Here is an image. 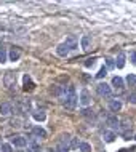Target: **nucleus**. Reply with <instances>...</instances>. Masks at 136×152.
Segmentation results:
<instances>
[{
  "label": "nucleus",
  "instance_id": "6ab92c4d",
  "mask_svg": "<svg viewBox=\"0 0 136 152\" xmlns=\"http://www.w3.org/2000/svg\"><path fill=\"white\" fill-rule=\"evenodd\" d=\"M90 43H91V39H90L88 35H83L80 39V45H82V48H83V50H88L90 48Z\"/></svg>",
  "mask_w": 136,
  "mask_h": 152
},
{
  "label": "nucleus",
  "instance_id": "c9c22d12",
  "mask_svg": "<svg viewBox=\"0 0 136 152\" xmlns=\"http://www.w3.org/2000/svg\"><path fill=\"white\" fill-rule=\"evenodd\" d=\"M117 152H130V149H118Z\"/></svg>",
  "mask_w": 136,
  "mask_h": 152
},
{
  "label": "nucleus",
  "instance_id": "4468645a",
  "mask_svg": "<svg viewBox=\"0 0 136 152\" xmlns=\"http://www.w3.org/2000/svg\"><path fill=\"white\" fill-rule=\"evenodd\" d=\"M50 93L53 96H64V87H61V85H51L50 87Z\"/></svg>",
  "mask_w": 136,
  "mask_h": 152
},
{
  "label": "nucleus",
  "instance_id": "7ed1b4c3",
  "mask_svg": "<svg viewBox=\"0 0 136 152\" xmlns=\"http://www.w3.org/2000/svg\"><path fill=\"white\" fill-rule=\"evenodd\" d=\"M96 91L99 96H104V98H109L110 94H112V87L107 85L106 82H101V83L96 85Z\"/></svg>",
  "mask_w": 136,
  "mask_h": 152
},
{
  "label": "nucleus",
  "instance_id": "20e7f679",
  "mask_svg": "<svg viewBox=\"0 0 136 152\" xmlns=\"http://www.w3.org/2000/svg\"><path fill=\"white\" fill-rule=\"evenodd\" d=\"M79 102H80L82 107H88V106L91 104V94H90L88 90H82V91H80Z\"/></svg>",
  "mask_w": 136,
  "mask_h": 152
},
{
  "label": "nucleus",
  "instance_id": "f03ea898",
  "mask_svg": "<svg viewBox=\"0 0 136 152\" xmlns=\"http://www.w3.org/2000/svg\"><path fill=\"white\" fill-rule=\"evenodd\" d=\"M63 102V106L66 109H69V110H74L77 107V102H79V98H77V94H66L64 96V99L61 101Z\"/></svg>",
  "mask_w": 136,
  "mask_h": 152
},
{
  "label": "nucleus",
  "instance_id": "9b49d317",
  "mask_svg": "<svg viewBox=\"0 0 136 152\" xmlns=\"http://www.w3.org/2000/svg\"><path fill=\"white\" fill-rule=\"evenodd\" d=\"M13 112V106L10 102H2L0 104V115H10Z\"/></svg>",
  "mask_w": 136,
  "mask_h": 152
},
{
  "label": "nucleus",
  "instance_id": "4c0bfd02",
  "mask_svg": "<svg viewBox=\"0 0 136 152\" xmlns=\"http://www.w3.org/2000/svg\"><path fill=\"white\" fill-rule=\"evenodd\" d=\"M26 152H34V151H32V149H27V151H26Z\"/></svg>",
  "mask_w": 136,
  "mask_h": 152
},
{
  "label": "nucleus",
  "instance_id": "2eb2a0df",
  "mask_svg": "<svg viewBox=\"0 0 136 152\" xmlns=\"http://www.w3.org/2000/svg\"><path fill=\"white\" fill-rule=\"evenodd\" d=\"M115 138H117V134H115V131H112V130H107V131L102 133V139H104L106 142H114Z\"/></svg>",
  "mask_w": 136,
  "mask_h": 152
},
{
  "label": "nucleus",
  "instance_id": "f3484780",
  "mask_svg": "<svg viewBox=\"0 0 136 152\" xmlns=\"http://www.w3.org/2000/svg\"><path fill=\"white\" fill-rule=\"evenodd\" d=\"M8 58H10V61H19V58H21V50L19 48H13V50L8 53Z\"/></svg>",
  "mask_w": 136,
  "mask_h": 152
},
{
  "label": "nucleus",
  "instance_id": "ddd939ff",
  "mask_svg": "<svg viewBox=\"0 0 136 152\" xmlns=\"http://www.w3.org/2000/svg\"><path fill=\"white\" fill-rule=\"evenodd\" d=\"M112 87L115 88V90H123V87H125V80L122 79V77H118V75H115L114 79H112Z\"/></svg>",
  "mask_w": 136,
  "mask_h": 152
},
{
  "label": "nucleus",
  "instance_id": "9d476101",
  "mask_svg": "<svg viewBox=\"0 0 136 152\" xmlns=\"http://www.w3.org/2000/svg\"><path fill=\"white\" fill-rule=\"evenodd\" d=\"M32 134H34L35 138H40V139H45L47 138V130L45 128H42V126H34V128H32Z\"/></svg>",
  "mask_w": 136,
  "mask_h": 152
},
{
  "label": "nucleus",
  "instance_id": "f704fd0d",
  "mask_svg": "<svg viewBox=\"0 0 136 152\" xmlns=\"http://www.w3.org/2000/svg\"><path fill=\"white\" fill-rule=\"evenodd\" d=\"M130 59H131V63H133V64H136V51H133L130 55Z\"/></svg>",
  "mask_w": 136,
  "mask_h": 152
},
{
  "label": "nucleus",
  "instance_id": "a211bd4d",
  "mask_svg": "<svg viewBox=\"0 0 136 152\" xmlns=\"http://www.w3.org/2000/svg\"><path fill=\"white\" fill-rule=\"evenodd\" d=\"M32 117H34V120H37V122H43L45 118H47V114H45L43 110H35V112H32Z\"/></svg>",
  "mask_w": 136,
  "mask_h": 152
},
{
  "label": "nucleus",
  "instance_id": "c85d7f7f",
  "mask_svg": "<svg viewBox=\"0 0 136 152\" xmlns=\"http://www.w3.org/2000/svg\"><path fill=\"white\" fill-rule=\"evenodd\" d=\"M0 152H13V147H11V144L3 142V144L0 146Z\"/></svg>",
  "mask_w": 136,
  "mask_h": 152
},
{
  "label": "nucleus",
  "instance_id": "f8f14e48",
  "mask_svg": "<svg viewBox=\"0 0 136 152\" xmlns=\"http://www.w3.org/2000/svg\"><path fill=\"white\" fill-rule=\"evenodd\" d=\"M69 48H67V45H64V43H61V45H58L56 47V55L58 56H61V58H66V56L69 55Z\"/></svg>",
  "mask_w": 136,
  "mask_h": 152
},
{
  "label": "nucleus",
  "instance_id": "473e14b6",
  "mask_svg": "<svg viewBox=\"0 0 136 152\" xmlns=\"http://www.w3.org/2000/svg\"><path fill=\"white\" fill-rule=\"evenodd\" d=\"M82 115H85V117H93V112H91V110H90V109H83V110H82Z\"/></svg>",
  "mask_w": 136,
  "mask_h": 152
},
{
  "label": "nucleus",
  "instance_id": "423d86ee",
  "mask_svg": "<svg viewBox=\"0 0 136 152\" xmlns=\"http://www.w3.org/2000/svg\"><path fill=\"white\" fill-rule=\"evenodd\" d=\"M29 109H31V102H29V101H18L15 104V110H16V112L24 114V112H27Z\"/></svg>",
  "mask_w": 136,
  "mask_h": 152
},
{
  "label": "nucleus",
  "instance_id": "dca6fc26",
  "mask_svg": "<svg viewBox=\"0 0 136 152\" xmlns=\"http://www.w3.org/2000/svg\"><path fill=\"white\" fill-rule=\"evenodd\" d=\"M109 109L112 110V112H118V110L122 109V101L120 99H110L109 101Z\"/></svg>",
  "mask_w": 136,
  "mask_h": 152
},
{
  "label": "nucleus",
  "instance_id": "58836bf2",
  "mask_svg": "<svg viewBox=\"0 0 136 152\" xmlns=\"http://www.w3.org/2000/svg\"><path fill=\"white\" fill-rule=\"evenodd\" d=\"M135 139H136V136H135Z\"/></svg>",
  "mask_w": 136,
  "mask_h": 152
},
{
  "label": "nucleus",
  "instance_id": "6e6552de",
  "mask_svg": "<svg viewBox=\"0 0 136 152\" xmlns=\"http://www.w3.org/2000/svg\"><path fill=\"white\" fill-rule=\"evenodd\" d=\"M64 45H67L69 50H75V48L79 47V40H77V37H75V35H69V37H66Z\"/></svg>",
  "mask_w": 136,
  "mask_h": 152
},
{
  "label": "nucleus",
  "instance_id": "cd10ccee",
  "mask_svg": "<svg viewBox=\"0 0 136 152\" xmlns=\"http://www.w3.org/2000/svg\"><path fill=\"white\" fill-rule=\"evenodd\" d=\"M106 75H107V67L102 66V67L99 69V72L96 74V77H98V79H102V77H106Z\"/></svg>",
  "mask_w": 136,
  "mask_h": 152
},
{
  "label": "nucleus",
  "instance_id": "1a4fd4ad",
  "mask_svg": "<svg viewBox=\"0 0 136 152\" xmlns=\"http://www.w3.org/2000/svg\"><path fill=\"white\" fill-rule=\"evenodd\" d=\"M11 144H13L15 147H26L27 139L24 136H15V138H11Z\"/></svg>",
  "mask_w": 136,
  "mask_h": 152
},
{
  "label": "nucleus",
  "instance_id": "bb28decb",
  "mask_svg": "<svg viewBox=\"0 0 136 152\" xmlns=\"http://www.w3.org/2000/svg\"><path fill=\"white\" fill-rule=\"evenodd\" d=\"M96 61H98V58H96V56H93V58H88V59L85 61V67H93Z\"/></svg>",
  "mask_w": 136,
  "mask_h": 152
},
{
  "label": "nucleus",
  "instance_id": "a878e982",
  "mask_svg": "<svg viewBox=\"0 0 136 152\" xmlns=\"http://www.w3.org/2000/svg\"><path fill=\"white\" fill-rule=\"evenodd\" d=\"M66 94H75V87L74 85H67V87H64V96Z\"/></svg>",
  "mask_w": 136,
  "mask_h": 152
},
{
  "label": "nucleus",
  "instance_id": "aec40b11",
  "mask_svg": "<svg viewBox=\"0 0 136 152\" xmlns=\"http://www.w3.org/2000/svg\"><path fill=\"white\" fill-rule=\"evenodd\" d=\"M120 130L126 131V130H131V120H128V118H123V120H120V126H118Z\"/></svg>",
  "mask_w": 136,
  "mask_h": 152
},
{
  "label": "nucleus",
  "instance_id": "7c9ffc66",
  "mask_svg": "<svg viewBox=\"0 0 136 152\" xmlns=\"http://www.w3.org/2000/svg\"><path fill=\"white\" fill-rule=\"evenodd\" d=\"M10 125L15 126V128H18V126H21V120H19V118H13V120L10 122Z\"/></svg>",
  "mask_w": 136,
  "mask_h": 152
},
{
  "label": "nucleus",
  "instance_id": "b1692460",
  "mask_svg": "<svg viewBox=\"0 0 136 152\" xmlns=\"http://www.w3.org/2000/svg\"><path fill=\"white\" fill-rule=\"evenodd\" d=\"M79 138H71V144H69V147H71V151H75L79 149Z\"/></svg>",
  "mask_w": 136,
  "mask_h": 152
},
{
  "label": "nucleus",
  "instance_id": "2f4dec72",
  "mask_svg": "<svg viewBox=\"0 0 136 152\" xmlns=\"http://www.w3.org/2000/svg\"><path fill=\"white\" fill-rule=\"evenodd\" d=\"M128 102H130V104H135V106H136V93H130Z\"/></svg>",
  "mask_w": 136,
  "mask_h": 152
},
{
  "label": "nucleus",
  "instance_id": "4be33fe9",
  "mask_svg": "<svg viewBox=\"0 0 136 152\" xmlns=\"http://www.w3.org/2000/svg\"><path fill=\"white\" fill-rule=\"evenodd\" d=\"M125 82L130 85V87H136V74H128Z\"/></svg>",
  "mask_w": 136,
  "mask_h": 152
},
{
  "label": "nucleus",
  "instance_id": "f257e3e1",
  "mask_svg": "<svg viewBox=\"0 0 136 152\" xmlns=\"http://www.w3.org/2000/svg\"><path fill=\"white\" fill-rule=\"evenodd\" d=\"M69 144H71V134H61L59 139H58L56 142V152H69L71 151V147H69Z\"/></svg>",
  "mask_w": 136,
  "mask_h": 152
},
{
  "label": "nucleus",
  "instance_id": "e433bc0d",
  "mask_svg": "<svg viewBox=\"0 0 136 152\" xmlns=\"http://www.w3.org/2000/svg\"><path fill=\"white\" fill-rule=\"evenodd\" d=\"M48 152H56L55 149H48Z\"/></svg>",
  "mask_w": 136,
  "mask_h": 152
},
{
  "label": "nucleus",
  "instance_id": "39448f33",
  "mask_svg": "<svg viewBox=\"0 0 136 152\" xmlns=\"http://www.w3.org/2000/svg\"><path fill=\"white\" fill-rule=\"evenodd\" d=\"M106 123L109 125L110 130H118V126H120V118H118L117 115H109L107 118H106Z\"/></svg>",
  "mask_w": 136,
  "mask_h": 152
},
{
  "label": "nucleus",
  "instance_id": "c756f323",
  "mask_svg": "<svg viewBox=\"0 0 136 152\" xmlns=\"http://www.w3.org/2000/svg\"><path fill=\"white\" fill-rule=\"evenodd\" d=\"M106 64H107L109 69H114V67H115V61H114L112 58H106Z\"/></svg>",
  "mask_w": 136,
  "mask_h": 152
},
{
  "label": "nucleus",
  "instance_id": "72a5a7b5",
  "mask_svg": "<svg viewBox=\"0 0 136 152\" xmlns=\"http://www.w3.org/2000/svg\"><path fill=\"white\" fill-rule=\"evenodd\" d=\"M131 130H126V131H123V139H130L131 138Z\"/></svg>",
  "mask_w": 136,
  "mask_h": 152
},
{
  "label": "nucleus",
  "instance_id": "393cba45",
  "mask_svg": "<svg viewBox=\"0 0 136 152\" xmlns=\"http://www.w3.org/2000/svg\"><path fill=\"white\" fill-rule=\"evenodd\" d=\"M8 59V53L5 48H0V63H7Z\"/></svg>",
  "mask_w": 136,
  "mask_h": 152
},
{
  "label": "nucleus",
  "instance_id": "5701e85b",
  "mask_svg": "<svg viewBox=\"0 0 136 152\" xmlns=\"http://www.w3.org/2000/svg\"><path fill=\"white\" fill-rule=\"evenodd\" d=\"M79 151L80 152H91V146L88 142H80L79 144Z\"/></svg>",
  "mask_w": 136,
  "mask_h": 152
},
{
  "label": "nucleus",
  "instance_id": "0eeeda50",
  "mask_svg": "<svg viewBox=\"0 0 136 152\" xmlns=\"http://www.w3.org/2000/svg\"><path fill=\"white\" fill-rule=\"evenodd\" d=\"M114 61H115V67H117V69H123V67H125V63H126V55L123 51H118L117 58H115Z\"/></svg>",
  "mask_w": 136,
  "mask_h": 152
},
{
  "label": "nucleus",
  "instance_id": "412c9836",
  "mask_svg": "<svg viewBox=\"0 0 136 152\" xmlns=\"http://www.w3.org/2000/svg\"><path fill=\"white\" fill-rule=\"evenodd\" d=\"M23 82H24V90H32V88H34V83H32V80H31V77H29V75H24Z\"/></svg>",
  "mask_w": 136,
  "mask_h": 152
}]
</instances>
